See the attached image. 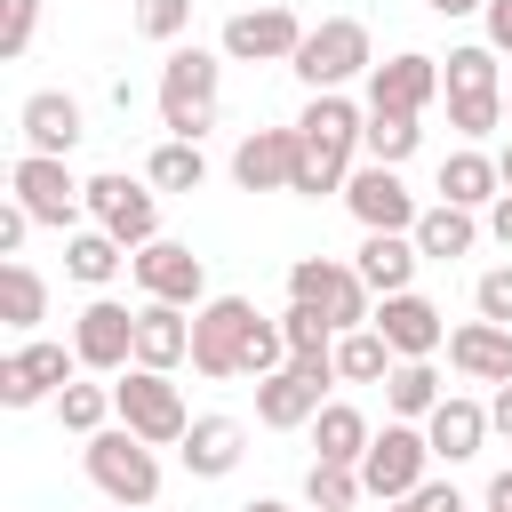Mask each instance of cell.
Masks as SVG:
<instances>
[{
  "instance_id": "obj_11",
  "label": "cell",
  "mask_w": 512,
  "mask_h": 512,
  "mask_svg": "<svg viewBox=\"0 0 512 512\" xmlns=\"http://www.w3.org/2000/svg\"><path fill=\"white\" fill-rule=\"evenodd\" d=\"M72 376H80V352H72V344L24 336V344L0 360V408H40V400H56Z\"/></svg>"
},
{
  "instance_id": "obj_28",
  "label": "cell",
  "mask_w": 512,
  "mask_h": 512,
  "mask_svg": "<svg viewBox=\"0 0 512 512\" xmlns=\"http://www.w3.org/2000/svg\"><path fill=\"white\" fill-rule=\"evenodd\" d=\"M304 136V128H296ZM360 168V144H336V136H304V160H296V184L288 192H304V200H320V192H344V176Z\"/></svg>"
},
{
  "instance_id": "obj_7",
  "label": "cell",
  "mask_w": 512,
  "mask_h": 512,
  "mask_svg": "<svg viewBox=\"0 0 512 512\" xmlns=\"http://www.w3.org/2000/svg\"><path fill=\"white\" fill-rule=\"evenodd\" d=\"M288 296H296V304H312V312H320L336 336L376 320V296H368V280H360L352 264H336V256H296V264H288Z\"/></svg>"
},
{
  "instance_id": "obj_17",
  "label": "cell",
  "mask_w": 512,
  "mask_h": 512,
  "mask_svg": "<svg viewBox=\"0 0 512 512\" xmlns=\"http://www.w3.org/2000/svg\"><path fill=\"white\" fill-rule=\"evenodd\" d=\"M296 160H304V136L296 128H248L232 144V184L240 192H288L296 184Z\"/></svg>"
},
{
  "instance_id": "obj_27",
  "label": "cell",
  "mask_w": 512,
  "mask_h": 512,
  "mask_svg": "<svg viewBox=\"0 0 512 512\" xmlns=\"http://www.w3.org/2000/svg\"><path fill=\"white\" fill-rule=\"evenodd\" d=\"M64 272H72L80 288H112V280L128 272V248H120L104 224H80V232H64Z\"/></svg>"
},
{
  "instance_id": "obj_44",
  "label": "cell",
  "mask_w": 512,
  "mask_h": 512,
  "mask_svg": "<svg viewBox=\"0 0 512 512\" xmlns=\"http://www.w3.org/2000/svg\"><path fill=\"white\" fill-rule=\"evenodd\" d=\"M416 504H424V512H464L456 480H424V488H416Z\"/></svg>"
},
{
  "instance_id": "obj_25",
  "label": "cell",
  "mask_w": 512,
  "mask_h": 512,
  "mask_svg": "<svg viewBox=\"0 0 512 512\" xmlns=\"http://www.w3.org/2000/svg\"><path fill=\"white\" fill-rule=\"evenodd\" d=\"M504 192V168H496V152H480V144H456L448 160H440V200H456V208H488Z\"/></svg>"
},
{
  "instance_id": "obj_47",
  "label": "cell",
  "mask_w": 512,
  "mask_h": 512,
  "mask_svg": "<svg viewBox=\"0 0 512 512\" xmlns=\"http://www.w3.org/2000/svg\"><path fill=\"white\" fill-rule=\"evenodd\" d=\"M488 512H512V464H504V472L488 480Z\"/></svg>"
},
{
  "instance_id": "obj_13",
  "label": "cell",
  "mask_w": 512,
  "mask_h": 512,
  "mask_svg": "<svg viewBox=\"0 0 512 512\" xmlns=\"http://www.w3.org/2000/svg\"><path fill=\"white\" fill-rule=\"evenodd\" d=\"M352 216H360V232H416V192L400 184V168H384V160H360L352 176H344V192H336Z\"/></svg>"
},
{
  "instance_id": "obj_46",
  "label": "cell",
  "mask_w": 512,
  "mask_h": 512,
  "mask_svg": "<svg viewBox=\"0 0 512 512\" xmlns=\"http://www.w3.org/2000/svg\"><path fill=\"white\" fill-rule=\"evenodd\" d=\"M488 432L512 440V384H496V400H488Z\"/></svg>"
},
{
  "instance_id": "obj_42",
  "label": "cell",
  "mask_w": 512,
  "mask_h": 512,
  "mask_svg": "<svg viewBox=\"0 0 512 512\" xmlns=\"http://www.w3.org/2000/svg\"><path fill=\"white\" fill-rule=\"evenodd\" d=\"M24 240H32V208H24L16 192H8V200H0V256H16Z\"/></svg>"
},
{
  "instance_id": "obj_45",
  "label": "cell",
  "mask_w": 512,
  "mask_h": 512,
  "mask_svg": "<svg viewBox=\"0 0 512 512\" xmlns=\"http://www.w3.org/2000/svg\"><path fill=\"white\" fill-rule=\"evenodd\" d=\"M488 240H504V248H512V192H496V200H488Z\"/></svg>"
},
{
  "instance_id": "obj_8",
  "label": "cell",
  "mask_w": 512,
  "mask_h": 512,
  "mask_svg": "<svg viewBox=\"0 0 512 512\" xmlns=\"http://www.w3.org/2000/svg\"><path fill=\"white\" fill-rule=\"evenodd\" d=\"M112 408H120V424H128V432H144L152 448H176V440L192 432V408H184V392H176L160 368H120Z\"/></svg>"
},
{
  "instance_id": "obj_31",
  "label": "cell",
  "mask_w": 512,
  "mask_h": 512,
  "mask_svg": "<svg viewBox=\"0 0 512 512\" xmlns=\"http://www.w3.org/2000/svg\"><path fill=\"white\" fill-rule=\"evenodd\" d=\"M368 440H376V424H368L352 400H328V408L312 416V448H320L328 464H360V456H368Z\"/></svg>"
},
{
  "instance_id": "obj_23",
  "label": "cell",
  "mask_w": 512,
  "mask_h": 512,
  "mask_svg": "<svg viewBox=\"0 0 512 512\" xmlns=\"http://www.w3.org/2000/svg\"><path fill=\"white\" fill-rule=\"evenodd\" d=\"M416 264H424L416 232H360L352 272L368 280V296H400V288H416Z\"/></svg>"
},
{
  "instance_id": "obj_4",
  "label": "cell",
  "mask_w": 512,
  "mask_h": 512,
  "mask_svg": "<svg viewBox=\"0 0 512 512\" xmlns=\"http://www.w3.org/2000/svg\"><path fill=\"white\" fill-rule=\"evenodd\" d=\"M8 192H16V200L32 208V224H48V232H80V216H88V176H72V160H56V152H16Z\"/></svg>"
},
{
  "instance_id": "obj_41",
  "label": "cell",
  "mask_w": 512,
  "mask_h": 512,
  "mask_svg": "<svg viewBox=\"0 0 512 512\" xmlns=\"http://www.w3.org/2000/svg\"><path fill=\"white\" fill-rule=\"evenodd\" d=\"M272 368H288V336H280V320H256V336H248V376H272Z\"/></svg>"
},
{
  "instance_id": "obj_3",
  "label": "cell",
  "mask_w": 512,
  "mask_h": 512,
  "mask_svg": "<svg viewBox=\"0 0 512 512\" xmlns=\"http://www.w3.org/2000/svg\"><path fill=\"white\" fill-rule=\"evenodd\" d=\"M288 72H296L312 96H320V88H352V80L376 72V40H368L360 16H328V24L304 32V48L288 56Z\"/></svg>"
},
{
  "instance_id": "obj_32",
  "label": "cell",
  "mask_w": 512,
  "mask_h": 512,
  "mask_svg": "<svg viewBox=\"0 0 512 512\" xmlns=\"http://www.w3.org/2000/svg\"><path fill=\"white\" fill-rule=\"evenodd\" d=\"M144 184H152V192H200V184H208V152H200L192 136H160L152 160H144Z\"/></svg>"
},
{
  "instance_id": "obj_16",
  "label": "cell",
  "mask_w": 512,
  "mask_h": 512,
  "mask_svg": "<svg viewBox=\"0 0 512 512\" xmlns=\"http://www.w3.org/2000/svg\"><path fill=\"white\" fill-rule=\"evenodd\" d=\"M440 88H448V80H440V56L400 48V56H384V64L368 72V112H416V120H424V104H432Z\"/></svg>"
},
{
  "instance_id": "obj_12",
  "label": "cell",
  "mask_w": 512,
  "mask_h": 512,
  "mask_svg": "<svg viewBox=\"0 0 512 512\" xmlns=\"http://www.w3.org/2000/svg\"><path fill=\"white\" fill-rule=\"evenodd\" d=\"M72 352H80V368L88 376H120V368H136V312L120 304V296H88L80 304V320H72Z\"/></svg>"
},
{
  "instance_id": "obj_2",
  "label": "cell",
  "mask_w": 512,
  "mask_h": 512,
  "mask_svg": "<svg viewBox=\"0 0 512 512\" xmlns=\"http://www.w3.org/2000/svg\"><path fill=\"white\" fill-rule=\"evenodd\" d=\"M80 464H88V480H96L104 504H136V512H144V504L160 496V448H152L144 432H128L120 416L80 440Z\"/></svg>"
},
{
  "instance_id": "obj_15",
  "label": "cell",
  "mask_w": 512,
  "mask_h": 512,
  "mask_svg": "<svg viewBox=\"0 0 512 512\" xmlns=\"http://www.w3.org/2000/svg\"><path fill=\"white\" fill-rule=\"evenodd\" d=\"M328 384H336V368H304V360H288V368L256 376V424H272V432L312 424V416L328 408Z\"/></svg>"
},
{
  "instance_id": "obj_39",
  "label": "cell",
  "mask_w": 512,
  "mask_h": 512,
  "mask_svg": "<svg viewBox=\"0 0 512 512\" xmlns=\"http://www.w3.org/2000/svg\"><path fill=\"white\" fill-rule=\"evenodd\" d=\"M32 40H40V0H0V56L16 64L32 56Z\"/></svg>"
},
{
  "instance_id": "obj_9",
  "label": "cell",
  "mask_w": 512,
  "mask_h": 512,
  "mask_svg": "<svg viewBox=\"0 0 512 512\" xmlns=\"http://www.w3.org/2000/svg\"><path fill=\"white\" fill-rule=\"evenodd\" d=\"M304 32H312V24H304L296 8H280V0H248V8L224 16V40H216V48H224L232 64H288V56L304 48Z\"/></svg>"
},
{
  "instance_id": "obj_29",
  "label": "cell",
  "mask_w": 512,
  "mask_h": 512,
  "mask_svg": "<svg viewBox=\"0 0 512 512\" xmlns=\"http://www.w3.org/2000/svg\"><path fill=\"white\" fill-rule=\"evenodd\" d=\"M0 320L16 336H40V320H48V280L24 256H0Z\"/></svg>"
},
{
  "instance_id": "obj_18",
  "label": "cell",
  "mask_w": 512,
  "mask_h": 512,
  "mask_svg": "<svg viewBox=\"0 0 512 512\" xmlns=\"http://www.w3.org/2000/svg\"><path fill=\"white\" fill-rule=\"evenodd\" d=\"M16 128H24V152L72 160V144L88 136V112H80V96H64V88H32V96L16 104Z\"/></svg>"
},
{
  "instance_id": "obj_48",
  "label": "cell",
  "mask_w": 512,
  "mask_h": 512,
  "mask_svg": "<svg viewBox=\"0 0 512 512\" xmlns=\"http://www.w3.org/2000/svg\"><path fill=\"white\" fill-rule=\"evenodd\" d=\"M424 8H432V16H480L488 0H424Z\"/></svg>"
},
{
  "instance_id": "obj_40",
  "label": "cell",
  "mask_w": 512,
  "mask_h": 512,
  "mask_svg": "<svg viewBox=\"0 0 512 512\" xmlns=\"http://www.w3.org/2000/svg\"><path fill=\"white\" fill-rule=\"evenodd\" d=\"M472 312H480V320H504V328H512V264H488V272L472 280Z\"/></svg>"
},
{
  "instance_id": "obj_33",
  "label": "cell",
  "mask_w": 512,
  "mask_h": 512,
  "mask_svg": "<svg viewBox=\"0 0 512 512\" xmlns=\"http://www.w3.org/2000/svg\"><path fill=\"white\" fill-rule=\"evenodd\" d=\"M440 400H448V384H440V368H432V360H400V368L384 376V408H392V416H408V424H424Z\"/></svg>"
},
{
  "instance_id": "obj_19",
  "label": "cell",
  "mask_w": 512,
  "mask_h": 512,
  "mask_svg": "<svg viewBox=\"0 0 512 512\" xmlns=\"http://www.w3.org/2000/svg\"><path fill=\"white\" fill-rule=\"evenodd\" d=\"M376 328H384V344H392L400 360H432V352L448 344V320H440V304H432V296H416V288H400V296H376Z\"/></svg>"
},
{
  "instance_id": "obj_1",
  "label": "cell",
  "mask_w": 512,
  "mask_h": 512,
  "mask_svg": "<svg viewBox=\"0 0 512 512\" xmlns=\"http://www.w3.org/2000/svg\"><path fill=\"white\" fill-rule=\"evenodd\" d=\"M216 96H224V48H192L176 40L160 64V128L168 136H208L216 128Z\"/></svg>"
},
{
  "instance_id": "obj_35",
  "label": "cell",
  "mask_w": 512,
  "mask_h": 512,
  "mask_svg": "<svg viewBox=\"0 0 512 512\" xmlns=\"http://www.w3.org/2000/svg\"><path fill=\"white\" fill-rule=\"evenodd\" d=\"M48 408H56V424H64V432H80V440H88V432H104V424L120 416V408H112V384H88V376H72Z\"/></svg>"
},
{
  "instance_id": "obj_21",
  "label": "cell",
  "mask_w": 512,
  "mask_h": 512,
  "mask_svg": "<svg viewBox=\"0 0 512 512\" xmlns=\"http://www.w3.org/2000/svg\"><path fill=\"white\" fill-rule=\"evenodd\" d=\"M176 456H184L192 480H224V472H240V456H248V424H240V416H192V432L176 440Z\"/></svg>"
},
{
  "instance_id": "obj_34",
  "label": "cell",
  "mask_w": 512,
  "mask_h": 512,
  "mask_svg": "<svg viewBox=\"0 0 512 512\" xmlns=\"http://www.w3.org/2000/svg\"><path fill=\"white\" fill-rule=\"evenodd\" d=\"M280 336H288V360H304V368H336V328H328L312 304H296V296H288Z\"/></svg>"
},
{
  "instance_id": "obj_14",
  "label": "cell",
  "mask_w": 512,
  "mask_h": 512,
  "mask_svg": "<svg viewBox=\"0 0 512 512\" xmlns=\"http://www.w3.org/2000/svg\"><path fill=\"white\" fill-rule=\"evenodd\" d=\"M128 280H136L144 296H160V304H184V312L208 304V264H200L184 240H144V248L128 256Z\"/></svg>"
},
{
  "instance_id": "obj_30",
  "label": "cell",
  "mask_w": 512,
  "mask_h": 512,
  "mask_svg": "<svg viewBox=\"0 0 512 512\" xmlns=\"http://www.w3.org/2000/svg\"><path fill=\"white\" fill-rule=\"evenodd\" d=\"M392 368H400V352L384 344V328H376V320L336 336V384H384Z\"/></svg>"
},
{
  "instance_id": "obj_43",
  "label": "cell",
  "mask_w": 512,
  "mask_h": 512,
  "mask_svg": "<svg viewBox=\"0 0 512 512\" xmlns=\"http://www.w3.org/2000/svg\"><path fill=\"white\" fill-rule=\"evenodd\" d=\"M480 40H488L496 56H512V0H488V8H480Z\"/></svg>"
},
{
  "instance_id": "obj_49",
  "label": "cell",
  "mask_w": 512,
  "mask_h": 512,
  "mask_svg": "<svg viewBox=\"0 0 512 512\" xmlns=\"http://www.w3.org/2000/svg\"><path fill=\"white\" fill-rule=\"evenodd\" d=\"M496 168H504V192H512V144H504V152H496Z\"/></svg>"
},
{
  "instance_id": "obj_50",
  "label": "cell",
  "mask_w": 512,
  "mask_h": 512,
  "mask_svg": "<svg viewBox=\"0 0 512 512\" xmlns=\"http://www.w3.org/2000/svg\"><path fill=\"white\" fill-rule=\"evenodd\" d=\"M248 512H288V504H280V496H256V504H248Z\"/></svg>"
},
{
  "instance_id": "obj_24",
  "label": "cell",
  "mask_w": 512,
  "mask_h": 512,
  "mask_svg": "<svg viewBox=\"0 0 512 512\" xmlns=\"http://www.w3.org/2000/svg\"><path fill=\"white\" fill-rule=\"evenodd\" d=\"M424 440H432V456H440V464H472V456H480V440H488V408H480V400H464V392H448V400L424 416Z\"/></svg>"
},
{
  "instance_id": "obj_20",
  "label": "cell",
  "mask_w": 512,
  "mask_h": 512,
  "mask_svg": "<svg viewBox=\"0 0 512 512\" xmlns=\"http://www.w3.org/2000/svg\"><path fill=\"white\" fill-rule=\"evenodd\" d=\"M192 360V312L184 304H160V296H144L136 304V368H160V376H176Z\"/></svg>"
},
{
  "instance_id": "obj_10",
  "label": "cell",
  "mask_w": 512,
  "mask_h": 512,
  "mask_svg": "<svg viewBox=\"0 0 512 512\" xmlns=\"http://www.w3.org/2000/svg\"><path fill=\"white\" fill-rule=\"evenodd\" d=\"M88 224H104V232L136 256L144 240H160V192L136 184L128 168H104V176H88Z\"/></svg>"
},
{
  "instance_id": "obj_38",
  "label": "cell",
  "mask_w": 512,
  "mask_h": 512,
  "mask_svg": "<svg viewBox=\"0 0 512 512\" xmlns=\"http://www.w3.org/2000/svg\"><path fill=\"white\" fill-rule=\"evenodd\" d=\"M136 32L160 40V48H176L192 32V0H136Z\"/></svg>"
},
{
  "instance_id": "obj_37",
  "label": "cell",
  "mask_w": 512,
  "mask_h": 512,
  "mask_svg": "<svg viewBox=\"0 0 512 512\" xmlns=\"http://www.w3.org/2000/svg\"><path fill=\"white\" fill-rule=\"evenodd\" d=\"M368 488H360V464H328V456H312V472H304V504L312 512H352Z\"/></svg>"
},
{
  "instance_id": "obj_6",
  "label": "cell",
  "mask_w": 512,
  "mask_h": 512,
  "mask_svg": "<svg viewBox=\"0 0 512 512\" xmlns=\"http://www.w3.org/2000/svg\"><path fill=\"white\" fill-rule=\"evenodd\" d=\"M432 440H424V424H408V416H392L376 440H368V456H360V488L376 496V504H400V496H416L424 480H432Z\"/></svg>"
},
{
  "instance_id": "obj_26",
  "label": "cell",
  "mask_w": 512,
  "mask_h": 512,
  "mask_svg": "<svg viewBox=\"0 0 512 512\" xmlns=\"http://www.w3.org/2000/svg\"><path fill=\"white\" fill-rule=\"evenodd\" d=\"M472 240H480V208H456V200H432V208L416 216V248H424V264H448V256H472Z\"/></svg>"
},
{
  "instance_id": "obj_51",
  "label": "cell",
  "mask_w": 512,
  "mask_h": 512,
  "mask_svg": "<svg viewBox=\"0 0 512 512\" xmlns=\"http://www.w3.org/2000/svg\"><path fill=\"white\" fill-rule=\"evenodd\" d=\"M384 512H424V504H416V496H400V504H384Z\"/></svg>"
},
{
  "instance_id": "obj_53",
  "label": "cell",
  "mask_w": 512,
  "mask_h": 512,
  "mask_svg": "<svg viewBox=\"0 0 512 512\" xmlns=\"http://www.w3.org/2000/svg\"><path fill=\"white\" fill-rule=\"evenodd\" d=\"M104 512H136V504H104Z\"/></svg>"
},
{
  "instance_id": "obj_52",
  "label": "cell",
  "mask_w": 512,
  "mask_h": 512,
  "mask_svg": "<svg viewBox=\"0 0 512 512\" xmlns=\"http://www.w3.org/2000/svg\"><path fill=\"white\" fill-rule=\"evenodd\" d=\"M504 120H512V88H504Z\"/></svg>"
},
{
  "instance_id": "obj_22",
  "label": "cell",
  "mask_w": 512,
  "mask_h": 512,
  "mask_svg": "<svg viewBox=\"0 0 512 512\" xmlns=\"http://www.w3.org/2000/svg\"><path fill=\"white\" fill-rule=\"evenodd\" d=\"M448 368L472 384H512V328L504 320H464L448 328Z\"/></svg>"
},
{
  "instance_id": "obj_5",
  "label": "cell",
  "mask_w": 512,
  "mask_h": 512,
  "mask_svg": "<svg viewBox=\"0 0 512 512\" xmlns=\"http://www.w3.org/2000/svg\"><path fill=\"white\" fill-rule=\"evenodd\" d=\"M256 304L248 296H208L200 312H192V368L208 376V384H232V376H248V336H256Z\"/></svg>"
},
{
  "instance_id": "obj_36",
  "label": "cell",
  "mask_w": 512,
  "mask_h": 512,
  "mask_svg": "<svg viewBox=\"0 0 512 512\" xmlns=\"http://www.w3.org/2000/svg\"><path fill=\"white\" fill-rule=\"evenodd\" d=\"M416 144H424L416 112H368V128H360V152H368V160H384V168H400Z\"/></svg>"
}]
</instances>
